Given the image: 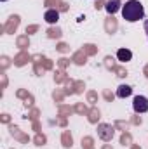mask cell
<instances>
[{"label": "cell", "mask_w": 148, "mask_h": 149, "mask_svg": "<svg viewBox=\"0 0 148 149\" xmlns=\"http://www.w3.org/2000/svg\"><path fill=\"white\" fill-rule=\"evenodd\" d=\"M131 57H132L131 50H118V59L120 61H129Z\"/></svg>", "instance_id": "obj_3"}, {"label": "cell", "mask_w": 148, "mask_h": 149, "mask_svg": "<svg viewBox=\"0 0 148 149\" xmlns=\"http://www.w3.org/2000/svg\"><path fill=\"white\" fill-rule=\"evenodd\" d=\"M117 9H118V0H110V2L106 3V10H108V12H111V14H113Z\"/></svg>", "instance_id": "obj_4"}, {"label": "cell", "mask_w": 148, "mask_h": 149, "mask_svg": "<svg viewBox=\"0 0 148 149\" xmlns=\"http://www.w3.org/2000/svg\"><path fill=\"white\" fill-rule=\"evenodd\" d=\"M132 108L136 113H147L148 111V99L143 95H136L134 97V102H132Z\"/></svg>", "instance_id": "obj_2"}, {"label": "cell", "mask_w": 148, "mask_h": 149, "mask_svg": "<svg viewBox=\"0 0 148 149\" xmlns=\"http://www.w3.org/2000/svg\"><path fill=\"white\" fill-rule=\"evenodd\" d=\"M45 19H47L49 23H54V21H58V12H54V10L47 12V14H45Z\"/></svg>", "instance_id": "obj_6"}, {"label": "cell", "mask_w": 148, "mask_h": 149, "mask_svg": "<svg viewBox=\"0 0 148 149\" xmlns=\"http://www.w3.org/2000/svg\"><path fill=\"white\" fill-rule=\"evenodd\" d=\"M122 17L129 23H136L140 19L145 17V9H143V3L140 0H129L122 5Z\"/></svg>", "instance_id": "obj_1"}, {"label": "cell", "mask_w": 148, "mask_h": 149, "mask_svg": "<svg viewBox=\"0 0 148 149\" xmlns=\"http://www.w3.org/2000/svg\"><path fill=\"white\" fill-rule=\"evenodd\" d=\"M131 92H132V90H131V87L122 85V87H120V90H118V95H120V97H124V95H131Z\"/></svg>", "instance_id": "obj_5"}, {"label": "cell", "mask_w": 148, "mask_h": 149, "mask_svg": "<svg viewBox=\"0 0 148 149\" xmlns=\"http://www.w3.org/2000/svg\"><path fill=\"white\" fill-rule=\"evenodd\" d=\"M145 33H147V38H148V21H145Z\"/></svg>", "instance_id": "obj_7"}]
</instances>
